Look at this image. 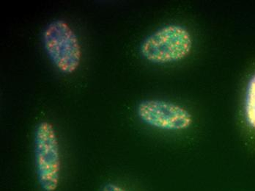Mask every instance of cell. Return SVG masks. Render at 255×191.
<instances>
[{"instance_id":"cell-4","label":"cell","mask_w":255,"mask_h":191,"mask_svg":"<svg viewBox=\"0 0 255 191\" xmlns=\"http://www.w3.org/2000/svg\"><path fill=\"white\" fill-rule=\"evenodd\" d=\"M139 119L150 127L166 131H182L193 122L190 112L178 104L160 99H147L137 108Z\"/></svg>"},{"instance_id":"cell-6","label":"cell","mask_w":255,"mask_h":191,"mask_svg":"<svg viewBox=\"0 0 255 191\" xmlns=\"http://www.w3.org/2000/svg\"><path fill=\"white\" fill-rule=\"evenodd\" d=\"M102 191H127L121 186L115 183H107L103 188Z\"/></svg>"},{"instance_id":"cell-1","label":"cell","mask_w":255,"mask_h":191,"mask_svg":"<svg viewBox=\"0 0 255 191\" xmlns=\"http://www.w3.org/2000/svg\"><path fill=\"white\" fill-rule=\"evenodd\" d=\"M192 37L186 28L169 24L157 29L141 44L145 60L156 64L175 63L187 57L192 49Z\"/></svg>"},{"instance_id":"cell-3","label":"cell","mask_w":255,"mask_h":191,"mask_svg":"<svg viewBox=\"0 0 255 191\" xmlns=\"http://www.w3.org/2000/svg\"><path fill=\"white\" fill-rule=\"evenodd\" d=\"M37 178L43 191H55L60 183L61 160L57 133L52 124L41 122L35 133Z\"/></svg>"},{"instance_id":"cell-2","label":"cell","mask_w":255,"mask_h":191,"mask_svg":"<svg viewBox=\"0 0 255 191\" xmlns=\"http://www.w3.org/2000/svg\"><path fill=\"white\" fill-rule=\"evenodd\" d=\"M45 50L56 68L64 74H72L80 65L82 50L77 35L63 20H54L43 34Z\"/></svg>"},{"instance_id":"cell-5","label":"cell","mask_w":255,"mask_h":191,"mask_svg":"<svg viewBox=\"0 0 255 191\" xmlns=\"http://www.w3.org/2000/svg\"><path fill=\"white\" fill-rule=\"evenodd\" d=\"M244 113L247 123L255 130V74L247 85Z\"/></svg>"}]
</instances>
